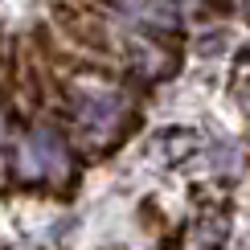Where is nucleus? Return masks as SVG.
I'll use <instances>...</instances> for the list:
<instances>
[{"label":"nucleus","instance_id":"1","mask_svg":"<svg viewBox=\"0 0 250 250\" xmlns=\"http://www.w3.org/2000/svg\"><path fill=\"white\" fill-rule=\"evenodd\" d=\"M21 164L29 176H62L66 172V148L54 131H33L21 144Z\"/></svg>","mask_w":250,"mask_h":250},{"label":"nucleus","instance_id":"2","mask_svg":"<svg viewBox=\"0 0 250 250\" xmlns=\"http://www.w3.org/2000/svg\"><path fill=\"white\" fill-rule=\"evenodd\" d=\"M119 115H123V99L111 95V90H86L78 99V119H82V127L95 131V135H107L119 123Z\"/></svg>","mask_w":250,"mask_h":250},{"label":"nucleus","instance_id":"3","mask_svg":"<svg viewBox=\"0 0 250 250\" xmlns=\"http://www.w3.org/2000/svg\"><path fill=\"white\" fill-rule=\"evenodd\" d=\"M0 131H4V123H0Z\"/></svg>","mask_w":250,"mask_h":250},{"label":"nucleus","instance_id":"4","mask_svg":"<svg viewBox=\"0 0 250 250\" xmlns=\"http://www.w3.org/2000/svg\"><path fill=\"white\" fill-rule=\"evenodd\" d=\"M0 250H4V246H0Z\"/></svg>","mask_w":250,"mask_h":250}]
</instances>
